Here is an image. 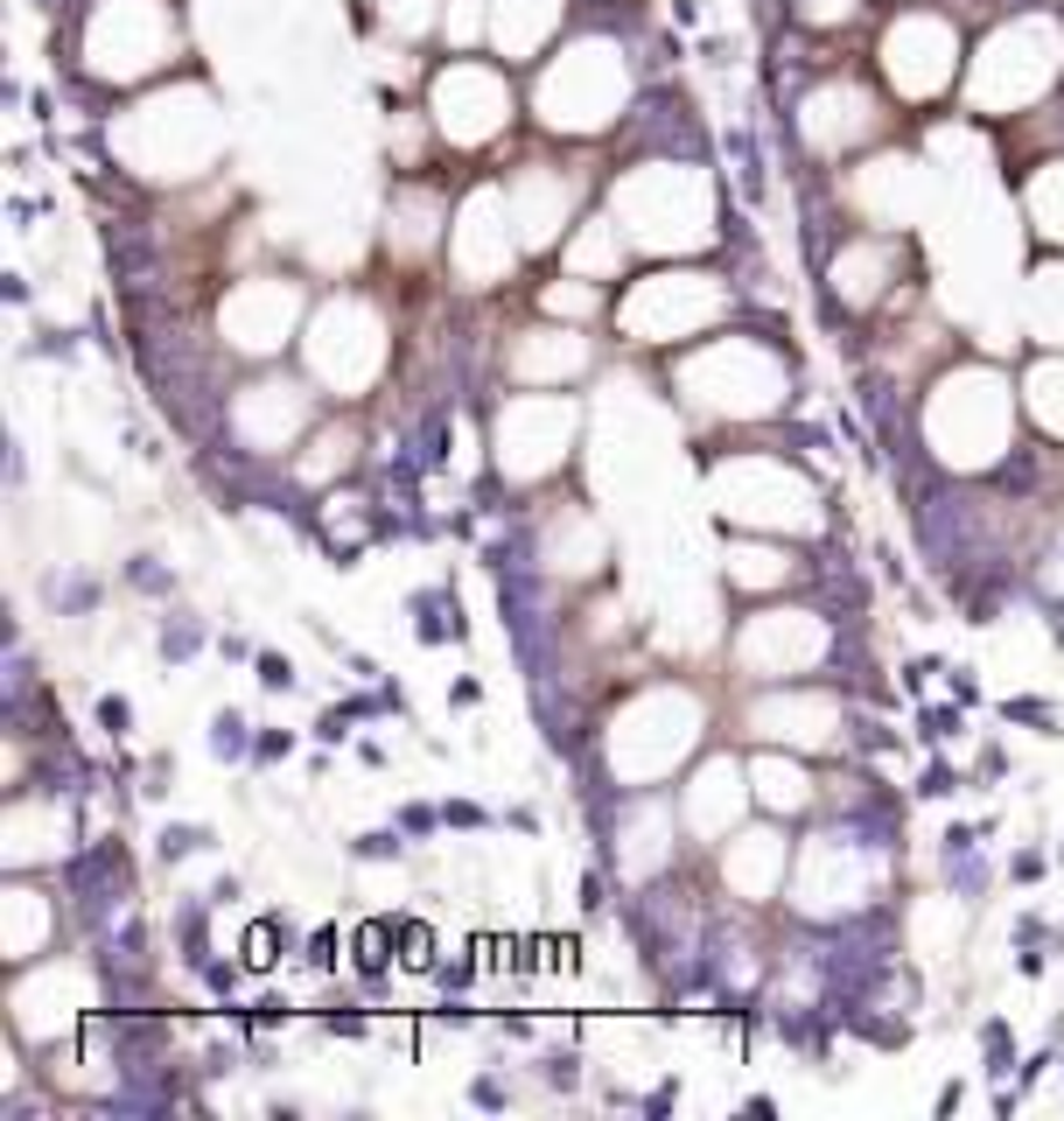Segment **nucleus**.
I'll return each instance as SVG.
<instances>
[]
</instances>
